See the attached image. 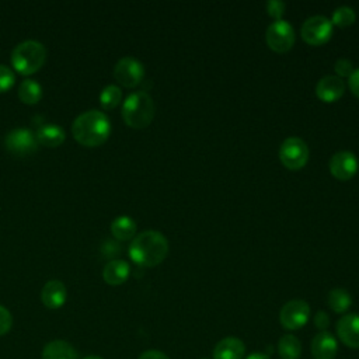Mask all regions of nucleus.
Masks as SVG:
<instances>
[{
	"mask_svg": "<svg viewBox=\"0 0 359 359\" xmlns=\"http://www.w3.org/2000/svg\"><path fill=\"white\" fill-rule=\"evenodd\" d=\"M42 97V87L38 81L32 80V79H25L22 80V83L20 84L18 88V98L28 105H34L36 104Z\"/></svg>",
	"mask_w": 359,
	"mask_h": 359,
	"instance_id": "obj_22",
	"label": "nucleus"
},
{
	"mask_svg": "<svg viewBox=\"0 0 359 359\" xmlns=\"http://www.w3.org/2000/svg\"><path fill=\"white\" fill-rule=\"evenodd\" d=\"M84 359H104V358H101L98 355H90V356H86Z\"/></svg>",
	"mask_w": 359,
	"mask_h": 359,
	"instance_id": "obj_34",
	"label": "nucleus"
},
{
	"mask_svg": "<svg viewBox=\"0 0 359 359\" xmlns=\"http://www.w3.org/2000/svg\"><path fill=\"white\" fill-rule=\"evenodd\" d=\"M245 359H271V358L266 353H262V352H252Z\"/></svg>",
	"mask_w": 359,
	"mask_h": 359,
	"instance_id": "obj_33",
	"label": "nucleus"
},
{
	"mask_svg": "<svg viewBox=\"0 0 359 359\" xmlns=\"http://www.w3.org/2000/svg\"><path fill=\"white\" fill-rule=\"evenodd\" d=\"M328 167L332 177L339 181H348L358 172L359 161L351 151H338L330 158Z\"/></svg>",
	"mask_w": 359,
	"mask_h": 359,
	"instance_id": "obj_11",
	"label": "nucleus"
},
{
	"mask_svg": "<svg viewBox=\"0 0 359 359\" xmlns=\"http://www.w3.org/2000/svg\"><path fill=\"white\" fill-rule=\"evenodd\" d=\"M327 302L332 311L345 313L352 304V297L348 293V290H345L342 287H335V289L330 290Z\"/></svg>",
	"mask_w": 359,
	"mask_h": 359,
	"instance_id": "obj_23",
	"label": "nucleus"
},
{
	"mask_svg": "<svg viewBox=\"0 0 359 359\" xmlns=\"http://www.w3.org/2000/svg\"><path fill=\"white\" fill-rule=\"evenodd\" d=\"M310 150L307 143L300 137H287L279 147V158L289 170H300L309 161Z\"/></svg>",
	"mask_w": 359,
	"mask_h": 359,
	"instance_id": "obj_5",
	"label": "nucleus"
},
{
	"mask_svg": "<svg viewBox=\"0 0 359 359\" xmlns=\"http://www.w3.org/2000/svg\"><path fill=\"white\" fill-rule=\"evenodd\" d=\"M278 353L280 359H299L302 355V344L292 334L283 335L278 342Z\"/></svg>",
	"mask_w": 359,
	"mask_h": 359,
	"instance_id": "obj_21",
	"label": "nucleus"
},
{
	"mask_svg": "<svg viewBox=\"0 0 359 359\" xmlns=\"http://www.w3.org/2000/svg\"><path fill=\"white\" fill-rule=\"evenodd\" d=\"M6 149L15 156H28L38 149L36 135L27 128H15L6 135Z\"/></svg>",
	"mask_w": 359,
	"mask_h": 359,
	"instance_id": "obj_10",
	"label": "nucleus"
},
{
	"mask_svg": "<svg viewBox=\"0 0 359 359\" xmlns=\"http://www.w3.org/2000/svg\"><path fill=\"white\" fill-rule=\"evenodd\" d=\"M355 20H356V14H355L353 8H351L348 6H341L334 10L331 22H332V25L345 28V27L352 25L355 22Z\"/></svg>",
	"mask_w": 359,
	"mask_h": 359,
	"instance_id": "obj_25",
	"label": "nucleus"
},
{
	"mask_svg": "<svg viewBox=\"0 0 359 359\" xmlns=\"http://www.w3.org/2000/svg\"><path fill=\"white\" fill-rule=\"evenodd\" d=\"M266 45L276 53H285L292 49L294 43V29L289 21H273L265 32Z\"/></svg>",
	"mask_w": 359,
	"mask_h": 359,
	"instance_id": "obj_6",
	"label": "nucleus"
},
{
	"mask_svg": "<svg viewBox=\"0 0 359 359\" xmlns=\"http://www.w3.org/2000/svg\"><path fill=\"white\" fill-rule=\"evenodd\" d=\"M122 100V90L115 84H108L100 93V104L105 109L115 108Z\"/></svg>",
	"mask_w": 359,
	"mask_h": 359,
	"instance_id": "obj_24",
	"label": "nucleus"
},
{
	"mask_svg": "<svg viewBox=\"0 0 359 359\" xmlns=\"http://www.w3.org/2000/svg\"><path fill=\"white\" fill-rule=\"evenodd\" d=\"M337 335L344 345L359 348V314H345L337 323Z\"/></svg>",
	"mask_w": 359,
	"mask_h": 359,
	"instance_id": "obj_12",
	"label": "nucleus"
},
{
	"mask_svg": "<svg viewBox=\"0 0 359 359\" xmlns=\"http://www.w3.org/2000/svg\"><path fill=\"white\" fill-rule=\"evenodd\" d=\"M334 69H335V73L338 74L339 79H342V77L349 79V76H351V74L353 73V70H355L352 62H351L349 59H345V57L338 59V60L335 62Z\"/></svg>",
	"mask_w": 359,
	"mask_h": 359,
	"instance_id": "obj_27",
	"label": "nucleus"
},
{
	"mask_svg": "<svg viewBox=\"0 0 359 359\" xmlns=\"http://www.w3.org/2000/svg\"><path fill=\"white\" fill-rule=\"evenodd\" d=\"M46 60L45 46L35 39L20 42L11 50V65L21 74H32L38 72Z\"/></svg>",
	"mask_w": 359,
	"mask_h": 359,
	"instance_id": "obj_4",
	"label": "nucleus"
},
{
	"mask_svg": "<svg viewBox=\"0 0 359 359\" xmlns=\"http://www.w3.org/2000/svg\"><path fill=\"white\" fill-rule=\"evenodd\" d=\"M285 3L280 0H269L266 3V13L269 17H272L275 21L282 20L283 11H285Z\"/></svg>",
	"mask_w": 359,
	"mask_h": 359,
	"instance_id": "obj_28",
	"label": "nucleus"
},
{
	"mask_svg": "<svg viewBox=\"0 0 359 359\" xmlns=\"http://www.w3.org/2000/svg\"><path fill=\"white\" fill-rule=\"evenodd\" d=\"M245 345L240 338L226 337L220 339L213 349V359H243Z\"/></svg>",
	"mask_w": 359,
	"mask_h": 359,
	"instance_id": "obj_16",
	"label": "nucleus"
},
{
	"mask_svg": "<svg viewBox=\"0 0 359 359\" xmlns=\"http://www.w3.org/2000/svg\"><path fill=\"white\" fill-rule=\"evenodd\" d=\"M67 299V290L63 282L57 280V279H50L48 280L42 290H41V300L43 303L45 307L48 309H59L65 304Z\"/></svg>",
	"mask_w": 359,
	"mask_h": 359,
	"instance_id": "obj_15",
	"label": "nucleus"
},
{
	"mask_svg": "<svg viewBox=\"0 0 359 359\" xmlns=\"http://www.w3.org/2000/svg\"><path fill=\"white\" fill-rule=\"evenodd\" d=\"M35 135H36L38 143L48 146V147H57L66 139V133H65L63 128L59 125H53V123L41 126Z\"/></svg>",
	"mask_w": 359,
	"mask_h": 359,
	"instance_id": "obj_19",
	"label": "nucleus"
},
{
	"mask_svg": "<svg viewBox=\"0 0 359 359\" xmlns=\"http://www.w3.org/2000/svg\"><path fill=\"white\" fill-rule=\"evenodd\" d=\"M122 118L130 128H147L154 118L153 98L146 91H135L129 94L122 105Z\"/></svg>",
	"mask_w": 359,
	"mask_h": 359,
	"instance_id": "obj_3",
	"label": "nucleus"
},
{
	"mask_svg": "<svg viewBox=\"0 0 359 359\" xmlns=\"http://www.w3.org/2000/svg\"><path fill=\"white\" fill-rule=\"evenodd\" d=\"M114 77L121 86L133 88L143 80L144 66L137 59L125 56L119 59L114 66Z\"/></svg>",
	"mask_w": 359,
	"mask_h": 359,
	"instance_id": "obj_8",
	"label": "nucleus"
},
{
	"mask_svg": "<svg viewBox=\"0 0 359 359\" xmlns=\"http://www.w3.org/2000/svg\"><path fill=\"white\" fill-rule=\"evenodd\" d=\"M42 359H79V352L67 341L53 339L43 346Z\"/></svg>",
	"mask_w": 359,
	"mask_h": 359,
	"instance_id": "obj_18",
	"label": "nucleus"
},
{
	"mask_svg": "<svg viewBox=\"0 0 359 359\" xmlns=\"http://www.w3.org/2000/svg\"><path fill=\"white\" fill-rule=\"evenodd\" d=\"M14 81H15V76L13 70L6 65H0V93L8 91L13 87Z\"/></svg>",
	"mask_w": 359,
	"mask_h": 359,
	"instance_id": "obj_26",
	"label": "nucleus"
},
{
	"mask_svg": "<svg viewBox=\"0 0 359 359\" xmlns=\"http://www.w3.org/2000/svg\"><path fill=\"white\" fill-rule=\"evenodd\" d=\"M111 233L116 240H130L136 234V222L129 216H118L111 223Z\"/></svg>",
	"mask_w": 359,
	"mask_h": 359,
	"instance_id": "obj_20",
	"label": "nucleus"
},
{
	"mask_svg": "<svg viewBox=\"0 0 359 359\" xmlns=\"http://www.w3.org/2000/svg\"><path fill=\"white\" fill-rule=\"evenodd\" d=\"M13 325V316L11 313L0 304V335L7 334Z\"/></svg>",
	"mask_w": 359,
	"mask_h": 359,
	"instance_id": "obj_29",
	"label": "nucleus"
},
{
	"mask_svg": "<svg viewBox=\"0 0 359 359\" xmlns=\"http://www.w3.org/2000/svg\"><path fill=\"white\" fill-rule=\"evenodd\" d=\"M314 324L320 331H327L328 325H330V317L325 311H317L316 317H314Z\"/></svg>",
	"mask_w": 359,
	"mask_h": 359,
	"instance_id": "obj_30",
	"label": "nucleus"
},
{
	"mask_svg": "<svg viewBox=\"0 0 359 359\" xmlns=\"http://www.w3.org/2000/svg\"><path fill=\"white\" fill-rule=\"evenodd\" d=\"M168 254V241L160 231L146 230L135 236L129 245V257L139 266L150 268L164 261Z\"/></svg>",
	"mask_w": 359,
	"mask_h": 359,
	"instance_id": "obj_1",
	"label": "nucleus"
},
{
	"mask_svg": "<svg viewBox=\"0 0 359 359\" xmlns=\"http://www.w3.org/2000/svg\"><path fill=\"white\" fill-rule=\"evenodd\" d=\"M345 91L344 80L338 76H324L316 86V95L324 102L338 101Z\"/></svg>",
	"mask_w": 359,
	"mask_h": 359,
	"instance_id": "obj_14",
	"label": "nucleus"
},
{
	"mask_svg": "<svg viewBox=\"0 0 359 359\" xmlns=\"http://www.w3.org/2000/svg\"><path fill=\"white\" fill-rule=\"evenodd\" d=\"M311 355L314 359H335L338 353V342L328 331H320L311 341Z\"/></svg>",
	"mask_w": 359,
	"mask_h": 359,
	"instance_id": "obj_13",
	"label": "nucleus"
},
{
	"mask_svg": "<svg viewBox=\"0 0 359 359\" xmlns=\"http://www.w3.org/2000/svg\"><path fill=\"white\" fill-rule=\"evenodd\" d=\"M201 359H208V358H201Z\"/></svg>",
	"mask_w": 359,
	"mask_h": 359,
	"instance_id": "obj_35",
	"label": "nucleus"
},
{
	"mask_svg": "<svg viewBox=\"0 0 359 359\" xmlns=\"http://www.w3.org/2000/svg\"><path fill=\"white\" fill-rule=\"evenodd\" d=\"M137 359H170L164 352L157 351V349H149L140 353Z\"/></svg>",
	"mask_w": 359,
	"mask_h": 359,
	"instance_id": "obj_32",
	"label": "nucleus"
},
{
	"mask_svg": "<svg viewBox=\"0 0 359 359\" xmlns=\"http://www.w3.org/2000/svg\"><path fill=\"white\" fill-rule=\"evenodd\" d=\"M310 317V306L302 299L287 302L279 313V321L285 330L294 331L302 328Z\"/></svg>",
	"mask_w": 359,
	"mask_h": 359,
	"instance_id": "obj_9",
	"label": "nucleus"
},
{
	"mask_svg": "<svg viewBox=\"0 0 359 359\" xmlns=\"http://www.w3.org/2000/svg\"><path fill=\"white\" fill-rule=\"evenodd\" d=\"M300 35L306 43L320 46L332 36V22L324 15H313L303 22Z\"/></svg>",
	"mask_w": 359,
	"mask_h": 359,
	"instance_id": "obj_7",
	"label": "nucleus"
},
{
	"mask_svg": "<svg viewBox=\"0 0 359 359\" xmlns=\"http://www.w3.org/2000/svg\"><path fill=\"white\" fill-rule=\"evenodd\" d=\"M129 273L130 266L123 259H111L102 269V278L111 286H118L126 282Z\"/></svg>",
	"mask_w": 359,
	"mask_h": 359,
	"instance_id": "obj_17",
	"label": "nucleus"
},
{
	"mask_svg": "<svg viewBox=\"0 0 359 359\" xmlns=\"http://www.w3.org/2000/svg\"><path fill=\"white\" fill-rule=\"evenodd\" d=\"M348 86H349V90L352 91V94L359 98V69H355L353 73L349 76Z\"/></svg>",
	"mask_w": 359,
	"mask_h": 359,
	"instance_id": "obj_31",
	"label": "nucleus"
},
{
	"mask_svg": "<svg viewBox=\"0 0 359 359\" xmlns=\"http://www.w3.org/2000/svg\"><path fill=\"white\" fill-rule=\"evenodd\" d=\"M72 133L81 146H101L111 133L109 118L98 109L86 111L73 121Z\"/></svg>",
	"mask_w": 359,
	"mask_h": 359,
	"instance_id": "obj_2",
	"label": "nucleus"
}]
</instances>
